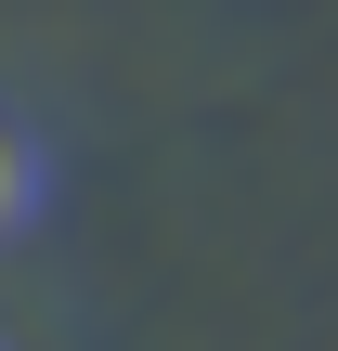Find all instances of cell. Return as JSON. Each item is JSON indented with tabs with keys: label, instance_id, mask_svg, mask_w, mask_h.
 Returning <instances> with one entry per match:
<instances>
[{
	"label": "cell",
	"instance_id": "6da1fadb",
	"mask_svg": "<svg viewBox=\"0 0 338 351\" xmlns=\"http://www.w3.org/2000/svg\"><path fill=\"white\" fill-rule=\"evenodd\" d=\"M39 182H52V169H39V130H26V117L0 104V234H13V221L39 208Z\"/></svg>",
	"mask_w": 338,
	"mask_h": 351
}]
</instances>
